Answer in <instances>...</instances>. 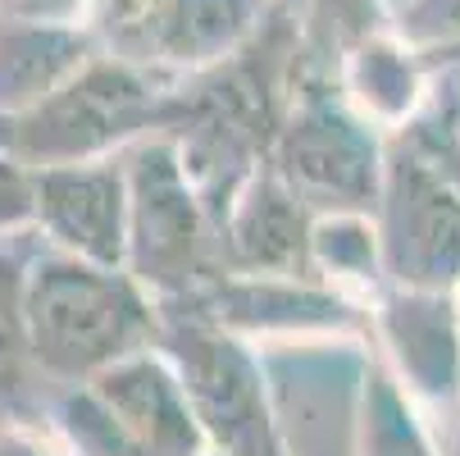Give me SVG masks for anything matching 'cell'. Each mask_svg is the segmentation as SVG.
Here are the masks:
<instances>
[{"label": "cell", "instance_id": "d4e9b609", "mask_svg": "<svg viewBox=\"0 0 460 456\" xmlns=\"http://www.w3.org/2000/svg\"><path fill=\"white\" fill-rule=\"evenodd\" d=\"M283 5H292V10H301V0H283Z\"/></svg>", "mask_w": 460, "mask_h": 456}, {"label": "cell", "instance_id": "8992f818", "mask_svg": "<svg viewBox=\"0 0 460 456\" xmlns=\"http://www.w3.org/2000/svg\"><path fill=\"white\" fill-rule=\"evenodd\" d=\"M383 156H387L383 128H374L347 101L338 78L305 69L301 59L296 96L270 151L279 178L314 215H333V210L374 215L378 187H383Z\"/></svg>", "mask_w": 460, "mask_h": 456}, {"label": "cell", "instance_id": "7a4b0ae2", "mask_svg": "<svg viewBox=\"0 0 460 456\" xmlns=\"http://www.w3.org/2000/svg\"><path fill=\"white\" fill-rule=\"evenodd\" d=\"M28 324L46 379L74 388L123 356L151 352L160 343V301L123 265H96L41 242L28 270Z\"/></svg>", "mask_w": 460, "mask_h": 456}, {"label": "cell", "instance_id": "d6986e66", "mask_svg": "<svg viewBox=\"0 0 460 456\" xmlns=\"http://www.w3.org/2000/svg\"><path fill=\"white\" fill-rule=\"evenodd\" d=\"M164 10V0H87V28L105 55L142 64L146 37Z\"/></svg>", "mask_w": 460, "mask_h": 456}, {"label": "cell", "instance_id": "ffe728a7", "mask_svg": "<svg viewBox=\"0 0 460 456\" xmlns=\"http://www.w3.org/2000/svg\"><path fill=\"white\" fill-rule=\"evenodd\" d=\"M397 133H406V138L460 187V87H456V83H442V87L424 101V110H420L406 128H397Z\"/></svg>", "mask_w": 460, "mask_h": 456}, {"label": "cell", "instance_id": "277c9868", "mask_svg": "<svg viewBox=\"0 0 460 456\" xmlns=\"http://www.w3.org/2000/svg\"><path fill=\"white\" fill-rule=\"evenodd\" d=\"M50 434L69 456H206L187 388L173 361L151 347L123 356L87 383L59 388L50 402Z\"/></svg>", "mask_w": 460, "mask_h": 456}, {"label": "cell", "instance_id": "ac0fdd59", "mask_svg": "<svg viewBox=\"0 0 460 456\" xmlns=\"http://www.w3.org/2000/svg\"><path fill=\"white\" fill-rule=\"evenodd\" d=\"M310 251H314V270L323 283L342 288L356 301H369L383 283V242H378V224L374 215L360 210H333V215H314V233H310Z\"/></svg>", "mask_w": 460, "mask_h": 456}, {"label": "cell", "instance_id": "ba28073f", "mask_svg": "<svg viewBox=\"0 0 460 456\" xmlns=\"http://www.w3.org/2000/svg\"><path fill=\"white\" fill-rule=\"evenodd\" d=\"M374 224L387 283L460 288V187L406 133H387Z\"/></svg>", "mask_w": 460, "mask_h": 456}, {"label": "cell", "instance_id": "9c48e42d", "mask_svg": "<svg viewBox=\"0 0 460 456\" xmlns=\"http://www.w3.org/2000/svg\"><path fill=\"white\" fill-rule=\"evenodd\" d=\"M369 347L447 443H460V301L442 288L383 283L369 301Z\"/></svg>", "mask_w": 460, "mask_h": 456}, {"label": "cell", "instance_id": "8fae6325", "mask_svg": "<svg viewBox=\"0 0 460 456\" xmlns=\"http://www.w3.org/2000/svg\"><path fill=\"white\" fill-rule=\"evenodd\" d=\"M37 233L96 265L128 260V169L123 151L105 160L37 169Z\"/></svg>", "mask_w": 460, "mask_h": 456}, {"label": "cell", "instance_id": "30bf717a", "mask_svg": "<svg viewBox=\"0 0 460 456\" xmlns=\"http://www.w3.org/2000/svg\"><path fill=\"white\" fill-rule=\"evenodd\" d=\"M201 315L246 343L274 338H360L369 343V306L342 288L301 274H237L224 270L187 301H164Z\"/></svg>", "mask_w": 460, "mask_h": 456}, {"label": "cell", "instance_id": "484cf974", "mask_svg": "<svg viewBox=\"0 0 460 456\" xmlns=\"http://www.w3.org/2000/svg\"><path fill=\"white\" fill-rule=\"evenodd\" d=\"M206 456H219V452H206Z\"/></svg>", "mask_w": 460, "mask_h": 456}, {"label": "cell", "instance_id": "4316f807", "mask_svg": "<svg viewBox=\"0 0 460 456\" xmlns=\"http://www.w3.org/2000/svg\"><path fill=\"white\" fill-rule=\"evenodd\" d=\"M456 301H460V288H456Z\"/></svg>", "mask_w": 460, "mask_h": 456}, {"label": "cell", "instance_id": "3957f363", "mask_svg": "<svg viewBox=\"0 0 460 456\" xmlns=\"http://www.w3.org/2000/svg\"><path fill=\"white\" fill-rule=\"evenodd\" d=\"M178 83L182 78L173 74H155L101 50L46 101L0 114V151L32 169L119 156L142 138L173 133Z\"/></svg>", "mask_w": 460, "mask_h": 456}, {"label": "cell", "instance_id": "603a6c76", "mask_svg": "<svg viewBox=\"0 0 460 456\" xmlns=\"http://www.w3.org/2000/svg\"><path fill=\"white\" fill-rule=\"evenodd\" d=\"M0 19H37V23H87V0H0Z\"/></svg>", "mask_w": 460, "mask_h": 456}, {"label": "cell", "instance_id": "7402d4cb", "mask_svg": "<svg viewBox=\"0 0 460 456\" xmlns=\"http://www.w3.org/2000/svg\"><path fill=\"white\" fill-rule=\"evenodd\" d=\"M37 228V169L0 151V237Z\"/></svg>", "mask_w": 460, "mask_h": 456}, {"label": "cell", "instance_id": "7c38bea8", "mask_svg": "<svg viewBox=\"0 0 460 456\" xmlns=\"http://www.w3.org/2000/svg\"><path fill=\"white\" fill-rule=\"evenodd\" d=\"M314 210L279 178V169L265 160L228 201L219 219L224 265L237 274H301L319 279L314 270Z\"/></svg>", "mask_w": 460, "mask_h": 456}, {"label": "cell", "instance_id": "9a60e30c", "mask_svg": "<svg viewBox=\"0 0 460 456\" xmlns=\"http://www.w3.org/2000/svg\"><path fill=\"white\" fill-rule=\"evenodd\" d=\"M429 74L433 64L424 59V50H415L397 28L351 46L333 69L347 101L383 133H397L424 110V101L433 96Z\"/></svg>", "mask_w": 460, "mask_h": 456}, {"label": "cell", "instance_id": "5bb4252c", "mask_svg": "<svg viewBox=\"0 0 460 456\" xmlns=\"http://www.w3.org/2000/svg\"><path fill=\"white\" fill-rule=\"evenodd\" d=\"M270 10L274 0H164L142 50V69L173 78L215 69L255 37Z\"/></svg>", "mask_w": 460, "mask_h": 456}, {"label": "cell", "instance_id": "52a82bcc", "mask_svg": "<svg viewBox=\"0 0 460 456\" xmlns=\"http://www.w3.org/2000/svg\"><path fill=\"white\" fill-rule=\"evenodd\" d=\"M155 347L173 361L210 452H219V456H292L255 343L219 329V324L191 315L182 306H160V343Z\"/></svg>", "mask_w": 460, "mask_h": 456}, {"label": "cell", "instance_id": "4fadbf2b", "mask_svg": "<svg viewBox=\"0 0 460 456\" xmlns=\"http://www.w3.org/2000/svg\"><path fill=\"white\" fill-rule=\"evenodd\" d=\"M46 237L37 228L0 237V425H28L50 434V402L59 388L32 352L28 270Z\"/></svg>", "mask_w": 460, "mask_h": 456}, {"label": "cell", "instance_id": "83f0119b", "mask_svg": "<svg viewBox=\"0 0 460 456\" xmlns=\"http://www.w3.org/2000/svg\"><path fill=\"white\" fill-rule=\"evenodd\" d=\"M456 452H460V443H456Z\"/></svg>", "mask_w": 460, "mask_h": 456}, {"label": "cell", "instance_id": "cb8c5ba5", "mask_svg": "<svg viewBox=\"0 0 460 456\" xmlns=\"http://www.w3.org/2000/svg\"><path fill=\"white\" fill-rule=\"evenodd\" d=\"M0 456H64L55 447V434L28 429V425H0Z\"/></svg>", "mask_w": 460, "mask_h": 456}, {"label": "cell", "instance_id": "2e32d148", "mask_svg": "<svg viewBox=\"0 0 460 456\" xmlns=\"http://www.w3.org/2000/svg\"><path fill=\"white\" fill-rule=\"evenodd\" d=\"M92 55H101V46L87 23L0 19V114H19L46 101Z\"/></svg>", "mask_w": 460, "mask_h": 456}, {"label": "cell", "instance_id": "e0dca14e", "mask_svg": "<svg viewBox=\"0 0 460 456\" xmlns=\"http://www.w3.org/2000/svg\"><path fill=\"white\" fill-rule=\"evenodd\" d=\"M356 456H442L433 425L420 416V407L406 398V388L378 352H369L360 374Z\"/></svg>", "mask_w": 460, "mask_h": 456}, {"label": "cell", "instance_id": "6da1fadb", "mask_svg": "<svg viewBox=\"0 0 460 456\" xmlns=\"http://www.w3.org/2000/svg\"><path fill=\"white\" fill-rule=\"evenodd\" d=\"M296 78L301 14L274 0L265 23L237 55L178 83V123L169 138L178 142L182 165L201 187L215 219H224L237 187L270 160L296 96Z\"/></svg>", "mask_w": 460, "mask_h": 456}, {"label": "cell", "instance_id": "f546056e", "mask_svg": "<svg viewBox=\"0 0 460 456\" xmlns=\"http://www.w3.org/2000/svg\"><path fill=\"white\" fill-rule=\"evenodd\" d=\"M456 456H460V452H456Z\"/></svg>", "mask_w": 460, "mask_h": 456}, {"label": "cell", "instance_id": "5b68a950", "mask_svg": "<svg viewBox=\"0 0 460 456\" xmlns=\"http://www.w3.org/2000/svg\"><path fill=\"white\" fill-rule=\"evenodd\" d=\"M128 169V260L133 274L160 306L187 301L215 283L224 265L219 219L201 187L187 174L182 151L169 133L142 138L123 151Z\"/></svg>", "mask_w": 460, "mask_h": 456}, {"label": "cell", "instance_id": "f1b7e54d", "mask_svg": "<svg viewBox=\"0 0 460 456\" xmlns=\"http://www.w3.org/2000/svg\"><path fill=\"white\" fill-rule=\"evenodd\" d=\"M64 456H69V452H64Z\"/></svg>", "mask_w": 460, "mask_h": 456}, {"label": "cell", "instance_id": "44dd1931", "mask_svg": "<svg viewBox=\"0 0 460 456\" xmlns=\"http://www.w3.org/2000/svg\"><path fill=\"white\" fill-rule=\"evenodd\" d=\"M397 32L424 50V59H451L460 55V0H411Z\"/></svg>", "mask_w": 460, "mask_h": 456}]
</instances>
